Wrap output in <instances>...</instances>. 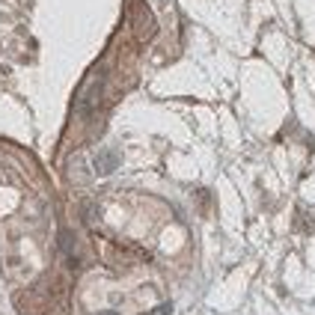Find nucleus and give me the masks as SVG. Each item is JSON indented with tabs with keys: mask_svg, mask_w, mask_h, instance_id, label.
I'll return each mask as SVG.
<instances>
[{
	"mask_svg": "<svg viewBox=\"0 0 315 315\" xmlns=\"http://www.w3.org/2000/svg\"><path fill=\"white\" fill-rule=\"evenodd\" d=\"M116 167H119V155H116V152H101V155L95 158V170H98L101 176L113 173Z\"/></svg>",
	"mask_w": 315,
	"mask_h": 315,
	"instance_id": "obj_1",
	"label": "nucleus"
},
{
	"mask_svg": "<svg viewBox=\"0 0 315 315\" xmlns=\"http://www.w3.org/2000/svg\"><path fill=\"white\" fill-rule=\"evenodd\" d=\"M170 310H173V307H170V304H164L161 310H155V313H149V315H167V313H170Z\"/></svg>",
	"mask_w": 315,
	"mask_h": 315,
	"instance_id": "obj_2",
	"label": "nucleus"
},
{
	"mask_svg": "<svg viewBox=\"0 0 315 315\" xmlns=\"http://www.w3.org/2000/svg\"><path fill=\"white\" fill-rule=\"evenodd\" d=\"M101 315H116V313H101Z\"/></svg>",
	"mask_w": 315,
	"mask_h": 315,
	"instance_id": "obj_3",
	"label": "nucleus"
}]
</instances>
